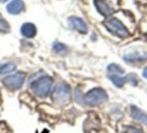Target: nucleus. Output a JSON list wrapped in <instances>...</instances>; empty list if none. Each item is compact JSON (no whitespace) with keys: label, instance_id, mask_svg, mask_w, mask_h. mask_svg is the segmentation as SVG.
I'll use <instances>...</instances> for the list:
<instances>
[{"label":"nucleus","instance_id":"a211bd4d","mask_svg":"<svg viewBox=\"0 0 147 133\" xmlns=\"http://www.w3.org/2000/svg\"><path fill=\"white\" fill-rule=\"evenodd\" d=\"M7 0H0V3H4V2H6Z\"/></svg>","mask_w":147,"mask_h":133},{"label":"nucleus","instance_id":"f03ea898","mask_svg":"<svg viewBox=\"0 0 147 133\" xmlns=\"http://www.w3.org/2000/svg\"><path fill=\"white\" fill-rule=\"evenodd\" d=\"M107 74L113 84L117 87H122L128 81V76L125 75L124 69L118 64H110L107 67Z\"/></svg>","mask_w":147,"mask_h":133},{"label":"nucleus","instance_id":"2eb2a0df","mask_svg":"<svg viewBox=\"0 0 147 133\" xmlns=\"http://www.w3.org/2000/svg\"><path fill=\"white\" fill-rule=\"evenodd\" d=\"M53 51H55L57 53H59V54H61V53H65V51H67V46H65V44H63V43L61 42H57L53 44Z\"/></svg>","mask_w":147,"mask_h":133},{"label":"nucleus","instance_id":"4468645a","mask_svg":"<svg viewBox=\"0 0 147 133\" xmlns=\"http://www.w3.org/2000/svg\"><path fill=\"white\" fill-rule=\"evenodd\" d=\"M10 30V25L6 19L0 15V33H7Z\"/></svg>","mask_w":147,"mask_h":133},{"label":"nucleus","instance_id":"ddd939ff","mask_svg":"<svg viewBox=\"0 0 147 133\" xmlns=\"http://www.w3.org/2000/svg\"><path fill=\"white\" fill-rule=\"evenodd\" d=\"M16 69V64L12 62L5 63L0 66V75H7L12 73Z\"/></svg>","mask_w":147,"mask_h":133},{"label":"nucleus","instance_id":"7ed1b4c3","mask_svg":"<svg viewBox=\"0 0 147 133\" xmlns=\"http://www.w3.org/2000/svg\"><path fill=\"white\" fill-rule=\"evenodd\" d=\"M108 100L106 91L102 88H94L90 90L84 97V102L88 106H98Z\"/></svg>","mask_w":147,"mask_h":133},{"label":"nucleus","instance_id":"f8f14e48","mask_svg":"<svg viewBox=\"0 0 147 133\" xmlns=\"http://www.w3.org/2000/svg\"><path fill=\"white\" fill-rule=\"evenodd\" d=\"M146 58V55L142 54L140 52H133V53H129V54L125 55L124 56V60L127 63H135V62H141V61L145 60Z\"/></svg>","mask_w":147,"mask_h":133},{"label":"nucleus","instance_id":"423d86ee","mask_svg":"<svg viewBox=\"0 0 147 133\" xmlns=\"http://www.w3.org/2000/svg\"><path fill=\"white\" fill-rule=\"evenodd\" d=\"M25 80V74L23 72H17L15 74L9 75L3 79L5 87L11 91H15L21 88Z\"/></svg>","mask_w":147,"mask_h":133},{"label":"nucleus","instance_id":"9d476101","mask_svg":"<svg viewBox=\"0 0 147 133\" xmlns=\"http://www.w3.org/2000/svg\"><path fill=\"white\" fill-rule=\"evenodd\" d=\"M131 116L136 121L147 126V114L136 106L131 107Z\"/></svg>","mask_w":147,"mask_h":133},{"label":"nucleus","instance_id":"0eeeda50","mask_svg":"<svg viewBox=\"0 0 147 133\" xmlns=\"http://www.w3.org/2000/svg\"><path fill=\"white\" fill-rule=\"evenodd\" d=\"M95 5H96L97 10L102 15H104L105 17L110 16L114 12V9H113L112 5L110 4L108 0H96Z\"/></svg>","mask_w":147,"mask_h":133},{"label":"nucleus","instance_id":"dca6fc26","mask_svg":"<svg viewBox=\"0 0 147 133\" xmlns=\"http://www.w3.org/2000/svg\"><path fill=\"white\" fill-rule=\"evenodd\" d=\"M123 133H143V131L134 126H126Z\"/></svg>","mask_w":147,"mask_h":133},{"label":"nucleus","instance_id":"20e7f679","mask_svg":"<svg viewBox=\"0 0 147 133\" xmlns=\"http://www.w3.org/2000/svg\"><path fill=\"white\" fill-rule=\"evenodd\" d=\"M104 25L109 32L112 33L113 35H115V36H117V37L126 38V37H128L129 35H130V33L127 30L125 25L117 18L107 19L104 22Z\"/></svg>","mask_w":147,"mask_h":133},{"label":"nucleus","instance_id":"39448f33","mask_svg":"<svg viewBox=\"0 0 147 133\" xmlns=\"http://www.w3.org/2000/svg\"><path fill=\"white\" fill-rule=\"evenodd\" d=\"M53 99L59 105L67 104L71 99V88L65 83H59L53 92Z\"/></svg>","mask_w":147,"mask_h":133},{"label":"nucleus","instance_id":"1a4fd4ad","mask_svg":"<svg viewBox=\"0 0 147 133\" xmlns=\"http://www.w3.org/2000/svg\"><path fill=\"white\" fill-rule=\"evenodd\" d=\"M6 8L10 14H19L24 9V2L22 0H12L8 3Z\"/></svg>","mask_w":147,"mask_h":133},{"label":"nucleus","instance_id":"9b49d317","mask_svg":"<svg viewBox=\"0 0 147 133\" xmlns=\"http://www.w3.org/2000/svg\"><path fill=\"white\" fill-rule=\"evenodd\" d=\"M21 34L26 38H32L36 34V27L32 23H24L20 29Z\"/></svg>","mask_w":147,"mask_h":133},{"label":"nucleus","instance_id":"6e6552de","mask_svg":"<svg viewBox=\"0 0 147 133\" xmlns=\"http://www.w3.org/2000/svg\"><path fill=\"white\" fill-rule=\"evenodd\" d=\"M69 24L71 28L78 30L82 34L88 33V25L80 17H71V18H69Z\"/></svg>","mask_w":147,"mask_h":133},{"label":"nucleus","instance_id":"f257e3e1","mask_svg":"<svg viewBox=\"0 0 147 133\" xmlns=\"http://www.w3.org/2000/svg\"><path fill=\"white\" fill-rule=\"evenodd\" d=\"M53 86V79L49 76L39 77L31 84V89L38 97H47L49 94Z\"/></svg>","mask_w":147,"mask_h":133},{"label":"nucleus","instance_id":"f3484780","mask_svg":"<svg viewBox=\"0 0 147 133\" xmlns=\"http://www.w3.org/2000/svg\"><path fill=\"white\" fill-rule=\"evenodd\" d=\"M143 77H144V78H146L147 79V67H145L144 68V70H143Z\"/></svg>","mask_w":147,"mask_h":133}]
</instances>
